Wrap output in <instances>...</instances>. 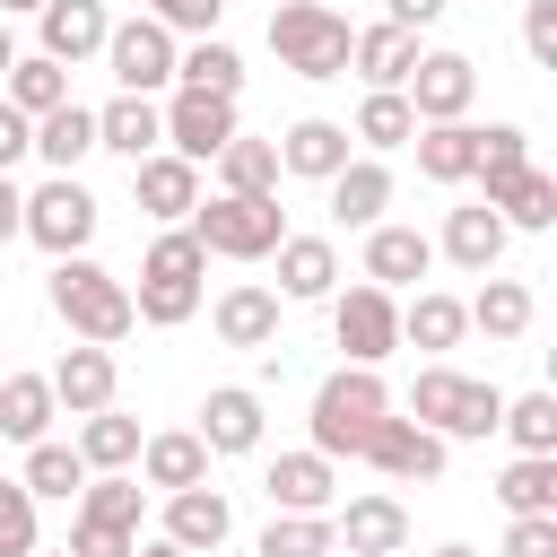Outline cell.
<instances>
[{"mask_svg":"<svg viewBox=\"0 0 557 557\" xmlns=\"http://www.w3.org/2000/svg\"><path fill=\"white\" fill-rule=\"evenodd\" d=\"M0 374H9V366H0Z\"/></svg>","mask_w":557,"mask_h":557,"instance_id":"cell-59","label":"cell"},{"mask_svg":"<svg viewBox=\"0 0 557 557\" xmlns=\"http://www.w3.org/2000/svg\"><path fill=\"white\" fill-rule=\"evenodd\" d=\"M17 9H44V0H0V17H17Z\"/></svg>","mask_w":557,"mask_h":557,"instance_id":"cell-56","label":"cell"},{"mask_svg":"<svg viewBox=\"0 0 557 557\" xmlns=\"http://www.w3.org/2000/svg\"><path fill=\"white\" fill-rule=\"evenodd\" d=\"M435 270V244L418 226H366V278L374 287H418Z\"/></svg>","mask_w":557,"mask_h":557,"instance_id":"cell-22","label":"cell"},{"mask_svg":"<svg viewBox=\"0 0 557 557\" xmlns=\"http://www.w3.org/2000/svg\"><path fill=\"white\" fill-rule=\"evenodd\" d=\"M409 418L435 426V435H496L505 392H496V383H470V374H453V366H426V374L409 383Z\"/></svg>","mask_w":557,"mask_h":557,"instance_id":"cell-6","label":"cell"},{"mask_svg":"<svg viewBox=\"0 0 557 557\" xmlns=\"http://www.w3.org/2000/svg\"><path fill=\"white\" fill-rule=\"evenodd\" d=\"M331 540H348V557H392V548H409V513H400V496H348L331 513Z\"/></svg>","mask_w":557,"mask_h":557,"instance_id":"cell-15","label":"cell"},{"mask_svg":"<svg viewBox=\"0 0 557 557\" xmlns=\"http://www.w3.org/2000/svg\"><path fill=\"white\" fill-rule=\"evenodd\" d=\"M522 52H531L540 70H557V0H531V9H522Z\"/></svg>","mask_w":557,"mask_h":557,"instance_id":"cell-47","label":"cell"},{"mask_svg":"<svg viewBox=\"0 0 557 557\" xmlns=\"http://www.w3.org/2000/svg\"><path fill=\"white\" fill-rule=\"evenodd\" d=\"M44 383H52V400H61L70 418H87V409H104V400H113V383H122V366H113V348H96V339H78V348H70V357H61V366H52Z\"/></svg>","mask_w":557,"mask_h":557,"instance_id":"cell-18","label":"cell"},{"mask_svg":"<svg viewBox=\"0 0 557 557\" xmlns=\"http://www.w3.org/2000/svg\"><path fill=\"white\" fill-rule=\"evenodd\" d=\"M0 557H35V496L0 479Z\"/></svg>","mask_w":557,"mask_h":557,"instance_id":"cell-45","label":"cell"},{"mask_svg":"<svg viewBox=\"0 0 557 557\" xmlns=\"http://www.w3.org/2000/svg\"><path fill=\"white\" fill-rule=\"evenodd\" d=\"M78 522H104V531H131L139 540V479L104 470L96 487H78Z\"/></svg>","mask_w":557,"mask_h":557,"instance_id":"cell-42","label":"cell"},{"mask_svg":"<svg viewBox=\"0 0 557 557\" xmlns=\"http://www.w3.org/2000/svg\"><path fill=\"white\" fill-rule=\"evenodd\" d=\"M409 148H418V174H426V183H470V165H479V122H418Z\"/></svg>","mask_w":557,"mask_h":557,"instance_id":"cell-24","label":"cell"},{"mask_svg":"<svg viewBox=\"0 0 557 557\" xmlns=\"http://www.w3.org/2000/svg\"><path fill=\"white\" fill-rule=\"evenodd\" d=\"M522 157H531V148H522V131H513V122H487V131H479V165H470V174H505V165H522Z\"/></svg>","mask_w":557,"mask_h":557,"instance_id":"cell-48","label":"cell"},{"mask_svg":"<svg viewBox=\"0 0 557 557\" xmlns=\"http://www.w3.org/2000/svg\"><path fill=\"white\" fill-rule=\"evenodd\" d=\"M461 313H470V322H479L487 339H522V331H531V287H522V278H496V270H487V287H479V296H470Z\"/></svg>","mask_w":557,"mask_h":557,"instance_id":"cell-36","label":"cell"},{"mask_svg":"<svg viewBox=\"0 0 557 557\" xmlns=\"http://www.w3.org/2000/svg\"><path fill=\"white\" fill-rule=\"evenodd\" d=\"M157 139H165V122H157L148 96H113V104L96 113V148H113V157H131V165H139Z\"/></svg>","mask_w":557,"mask_h":557,"instance_id":"cell-30","label":"cell"},{"mask_svg":"<svg viewBox=\"0 0 557 557\" xmlns=\"http://www.w3.org/2000/svg\"><path fill=\"white\" fill-rule=\"evenodd\" d=\"M139 470H148V487H200L209 479V444L191 435V426H174V435H139Z\"/></svg>","mask_w":557,"mask_h":557,"instance_id":"cell-28","label":"cell"},{"mask_svg":"<svg viewBox=\"0 0 557 557\" xmlns=\"http://www.w3.org/2000/svg\"><path fill=\"white\" fill-rule=\"evenodd\" d=\"M209 453H252L261 444V392H244V383H218L209 400H200V426H191Z\"/></svg>","mask_w":557,"mask_h":557,"instance_id":"cell-20","label":"cell"},{"mask_svg":"<svg viewBox=\"0 0 557 557\" xmlns=\"http://www.w3.org/2000/svg\"><path fill=\"white\" fill-rule=\"evenodd\" d=\"M261 487H270V513H331V496H339L331 453H278Z\"/></svg>","mask_w":557,"mask_h":557,"instance_id":"cell-19","label":"cell"},{"mask_svg":"<svg viewBox=\"0 0 557 557\" xmlns=\"http://www.w3.org/2000/svg\"><path fill=\"white\" fill-rule=\"evenodd\" d=\"M505 235H513V226H505L487 200H479V209H453V218H444V261H453V270H470V278H487V270H496V252H505Z\"/></svg>","mask_w":557,"mask_h":557,"instance_id":"cell-26","label":"cell"},{"mask_svg":"<svg viewBox=\"0 0 557 557\" xmlns=\"http://www.w3.org/2000/svg\"><path fill=\"white\" fill-rule=\"evenodd\" d=\"M479 183H487V209L505 226H557V174H540L531 157L505 165V174H479Z\"/></svg>","mask_w":557,"mask_h":557,"instance_id":"cell-17","label":"cell"},{"mask_svg":"<svg viewBox=\"0 0 557 557\" xmlns=\"http://www.w3.org/2000/svg\"><path fill=\"white\" fill-rule=\"evenodd\" d=\"M348 165V122H322V113H305L287 139H278V174H305V183H331Z\"/></svg>","mask_w":557,"mask_h":557,"instance_id":"cell-21","label":"cell"},{"mask_svg":"<svg viewBox=\"0 0 557 557\" xmlns=\"http://www.w3.org/2000/svg\"><path fill=\"white\" fill-rule=\"evenodd\" d=\"M392 557H400V548H392Z\"/></svg>","mask_w":557,"mask_h":557,"instance_id":"cell-60","label":"cell"},{"mask_svg":"<svg viewBox=\"0 0 557 557\" xmlns=\"http://www.w3.org/2000/svg\"><path fill=\"white\" fill-rule=\"evenodd\" d=\"M191 235L200 252H226V261H270L287 218H278V191H218L191 209Z\"/></svg>","mask_w":557,"mask_h":557,"instance_id":"cell-4","label":"cell"},{"mask_svg":"<svg viewBox=\"0 0 557 557\" xmlns=\"http://www.w3.org/2000/svg\"><path fill=\"white\" fill-rule=\"evenodd\" d=\"M348 44H357V26L322 0H278L270 9V52L296 78H348Z\"/></svg>","mask_w":557,"mask_h":557,"instance_id":"cell-3","label":"cell"},{"mask_svg":"<svg viewBox=\"0 0 557 557\" xmlns=\"http://www.w3.org/2000/svg\"><path fill=\"white\" fill-rule=\"evenodd\" d=\"M357 461H374L383 479H435V470H444V435L418 426V418H392V409H383V418L366 426Z\"/></svg>","mask_w":557,"mask_h":557,"instance_id":"cell-11","label":"cell"},{"mask_svg":"<svg viewBox=\"0 0 557 557\" xmlns=\"http://www.w3.org/2000/svg\"><path fill=\"white\" fill-rule=\"evenodd\" d=\"M496 505H505V513H557V453H522V461H505Z\"/></svg>","mask_w":557,"mask_h":557,"instance_id":"cell-37","label":"cell"},{"mask_svg":"<svg viewBox=\"0 0 557 557\" xmlns=\"http://www.w3.org/2000/svg\"><path fill=\"white\" fill-rule=\"evenodd\" d=\"M78 461H87V470H131V461H139V418H122L113 400L87 409V426H78Z\"/></svg>","mask_w":557,"mask_h":557,"instance_id":"cell-33","label":"cell"},{"mask_svg":"<svg viewBox=\"0 0 557 557\" xmlns=\"http://www.w3.org/2000/svg\"><path fill=\"white\" fill-rule=\"evenodd\" d=\"M218 339L226 348H270L278 339V296L270 287H226L218 296Z\"/></svg>","mask_w":557,"mask_h":557,"instance_id":"cell-31","label":"cell"},{"mask_svg":"<svg viewBox=\"0 0 557 557\" xmlns=\"http://www.w3.org/2000/svg\"><path fill=\"white\" fill-rule=\"evenodd\" d=\"M35 26H44V52H52L61 70H78L87 52H104V35H113L104 0H44V9H35Z\"/></svg>","mask_w":557,"mask_h":557,"instance_id":"cell-16","label":"cell"},{"mask_svg":"<svg viewBox=\"0 0 557 557\" xmlns=\"http://www.w3.org/2000/svg\"><path fill=\"white\" fill-rule=\"evenodd\" d=\"M52 313L78 331V339H96V348H113V339H131V287L104 270V261H87V252H61L52 261Z\"/></svg>","mask_w":557,"mask_h":557,"instance_id":"cell-1","label":"cell"},{"mask_svg":"<svg viewBox=\"0 0 557 557\" xmlns=\"http://www.w3.org/2000/svg\"><path fill=\"white\" fill-rule=\"evenodd\" d=\"M200 270H209L200 235H191V226H165V235L148 244V261H139V296H131V313L157 322V331L191 322V313H200Z\"/></svg>","mask_w":557,"mask_h":557,"instance_id":"cell-2","label":"cell"},{"mask_svg":"<svg viewBox=\"0 0 557 557\" xmlns=\"http://www.w3.org/2000/svg\"><path fill=\"white\" fill-rule=\"evenodd\" d=\"M383 209H392V165L348 157V165L331 174V218H339V226H383Z\"/></svg>","mask_w":557,"mask_h":557,"instance_id":"cell-25","label":"cell"},{"mask_svg":"<svg viewBox=\"0 0 557 557\" xmlns=\"http://www.w3.org/2000/svg\"><path fill=\"white\" fill-rule=\"evenodd\" d=\"M0 87H9V104L35 122V113H52V104H70V70L52 61V52H35V61H9L0 70Z\"/></svg>","mask_w":557,"mask_h":557,"instance_id":"cell-35","label":"cell"},{"mask_svg":"<svg viewBox=\"0 0 557 557\" xmlns=\"http://www.w3.org/2000/svg\"><path fill=\"white\" fill-rule=\"evenodd\" d=\"M157 122H165L174 157L209 165V157L235 139V96H200V87H174V104H157Z\"/></svg>","mask_w":557,"mask_h":557,"instance_id":"cell-10","label":"cell"},{"mask_svg":"<svg viewBox=\"0 0 557 557\" xmlns=\"http://www.w3.org/2000/svg\"><path fill=\"white\" fill-rule=\"evenodd\" d=\"M331 513H270L261 531V557H331Z\"/></svg>","mask_w":557,"mask_h":557,"instance_id":"cell-43","label":"cell"},{"mask_svg":"<svg viewBox=\"0 0 557 557\" xmlns=\"http://www.w3.org/2000/svg\"><path fill=\"white\" fill-rule=\"evenodd\" d=\"M17 226H26V191H17V183H9V174H0V244H9V235H17Z\"/></svg>","mask_w":557,"mask_h":557,"instance_id":"cell-53","label":"cell"},{"mask_svg":"<svg viewBox=\"0 0 557 557\" xmlns=\"http://www.w3.org/2000/svg\"><path fill=\"white\" fill-rule=\"evenodd\" d=\"M17 235H35L52 261H61V252H87V235H96L87 183H78V174H52L44 191H26V226H17Z\"/></svg>","mask_w":557,"mask_h":557,"instance_id":"cell-7","label":"cell"},{"mask_svg":"<svg viewBox=\"0 0 557 557\" xmlns=\"http://www.w3.org/2000/svg\"><path fill=\"white\" fill-rule=\"evenodd\" d=\"M218 183H226V191H278V139H244V131H235V139L218 148Z\"/></svg>","mask_w":557,"mask_h":557,"instance_id":"cell-41","label":"cell"},{"mask_svg":"<svg viewBox=\"0 0 557 557\" xmlns=\"http://www.w3.org/2000/svg\"><path fill=\"white\" fill-rule=\"evenodd\" d=\"M331 287H339V252H331L322 235H278V296L322 305Z\"/></svg>","mask_w":557,"mask_h":557,"instance_id":"cell-27","label":"cell"},{"mask_svg":"<svg viewBox=\"0 0 557 557\" xmlns=\"http://www.w3.org/2000/svg\"><path fill=\"white\" fill-rule=\"evenodd\" d=\"M400 96H409L418 122H461L470 96H479V70H470V52H418L409 78H400Z\"/></svg>","mask_w":557,"mask_h":557,"instance_id":"cell-9","label":"cell"},{"mask_svg":"<svg viewBox=\"0 0 557 557\" xmlns=\"http://www.w3.org/2000/svg\"><path fill=\"white\" fill-rule=\"evenodd\" d=\"M505 557H557V513H513Z\"/></svg>","mask_w":557,"mask_h":557,"instance_id":"cell-49","label":"cell"},{"mask_svg":"<svg viewBox=\"0 0 557 557\" xmlns=\"http://www.w3.org/2000/svg\"><path fill=\"white\" fill-rule=\"evenodd\" d=\"M131 557H183V548H174V540H148V548H131Z\"/></svg>","mask_w":557,"mask_h":557,"instance_id":"cell-54","label":"cell"},{"mask_svg":"<svg viewBox=\"0 0 557 557\" xmlns=\"http://www.w3.org/2000/svg\"><path fill=\"white\" fill-rule=\"evenodd\" d=\"M148 17H157L165 35H218L226 0H148Z\"/></svg>","mask_w":557,"mask_h":557,"instance_id":"cell-46","label":"cell"},{"mask_svg":"<svg viewBox=\"0 0 557 557\" xmlns=\"http://www.w3.org/2000/svg\"><path fill=\"white\" fill-rule=\"evenodd\" d=\"M226 531H235V505H226L209 479L165 496V540H174L183 557H200V548H226Z\"/></svg>","mask_w":557,"mask_h":557,"instance_id":"cell-14","label":"cell"},{"mask_svg":"<svg viewBox=\"0 0 557 557\" xmlns=\"http://www.w3.org/2000/svg\"><path fill=\"white\" fill-rule=\"evenodd\" d=\"M409 131H418L409 96H400V87H366V104H357V131H348V139H366V148H409Z\"/></svg>","mask_w":557,"mask_h":557,"instance_id":"cell-40","label":"cell"},{"mask_svg":"<svg viewBox=\"0 0 557 557\" xmlns=\"http://www.w3.org/2000/svg\"><path fill=\"white\" fill-rule=\"evenodd\" d=\"M26 496H78L87 487V461H78V444H52V435H35L26 444V479H17Z\"/></svg>","mask_w":557,"mask_h":557,"instance_id":"cell-39","label":"cell"},{"mask_svg":"<svg viewBox=\"0 0 557 557\" xmlns=\"http://www.w3.org/2000/svg\"><path fill=\"white\" fill-rule=\"evenodd\" d=\"M470 331V313H461V296H444V287H418L409 305H400V339L409 348H453Z\"/></svg>","mask_w":557,"mask_h":557,"instance_id":"cell-32","label":"cell"},{"mask_svg":"<svg viewBox=\"0 0 557 557\" xmlns=\"http://www.w3.org/2000/svg\"><path fill=\"white\" fill-rule=\"evenodd\" d=\"M522 453H557V392H522V400H505V418H496Z\"/></svg>","mask_w":557,"mask_h":557,"instance_id":"cell-44","label":"cell"},{"mask_svg":"<svg viewBox=\"0 0 557 557\" xmlns=\"http://www.w3.org/2000/svg\"><path fill=\"white\" fill-rule=\"evenodd\" d=\"M174 78L200 87V96H244V61H235V44H218V35H200L191 52H174Z\"/></svg>","mask_w":557,"mask_h":557,"instance_id":"cell-38","label":"cell"},{"mask_svg":"<svg viewBox=\"0 0 557 557\" xmlns=\"http://www.w3.org/2000/svg\"><path fill=\"white\" fill-rule=\"evenodd\" d=\"M383 9H392V26H435L453 0H383Z\"/></svg>","mask_w":557,"mask_h":557,"instance_id":"cell-52","label":"cell"},{"mask_svg":"<svg viewBox=\"0 0 557 557\" xmlns=\"http://www.w3.org/2000/svg\"><path fill=\"white\" fill-rule=\"evenodd\" d=\"M26 148H35V157H44L52 174H70V165H78V157L96 148V113H87V104L70 96V104H52V113H35V139H26Z\"/></svg>","mask_w":557,"mask_h":557,"instance_id":"cell-29","label":"cell"},{"mask_svg":"<svg viewBox=\"0 0 557 557\" xmlns=\"http://www.w3.org/2000/svg\"><path fill=\"white\" fill-rule=\"evenodd\" d=\"M52 409H61V400H52L44 374H0V435H9V444H35V435L52 426Z\"/></svg>","mask_w":557,"mask_h":557,"instance_id":"cell-34","label":"cell"},{"mask_svg":"<svg viewBox=\"0 0 557 557\" xmlns=\"http://www.w3.org/2000/svg\"><path fill=\"white\" fill-rule=\"evenodd\" d=\"M435 557H479V548H435Z\"/></svg>","mask_w":557,"mask_h":557,"instance_id":"cell-57","label":"cell"},{"mask_svg":"<svg viewBox=\"0 0 557 557\" xmlns=\"http://www.w3.org/2000/svg\"><path fill=\"white\" fill-rule=\"evenodd\" d=\"M392 409V392H383V374L374 366H339L322 392H313V453H348L357 461V444H366V426Z\"/></svg>","mask_w":557,"mask_h":557,"instance_id":"cell-5","label":"cell"},{"mask_svg":"<svg viewBox=\"0 0 557 557\" xmlns=\"http://www.w3.org/2000/svg\"><path fill=\"white\" fill-rule=\"evenodd\" d=\"M331 331H339V348H348V366H383L392 348H400V305H392V287H348L339 305H331Z\"/></svg>","mask_w":557,"mask_h":557,"instance_id":"cell-8","label":"cell"},{"mask_svg":"<svg viewBox=\"0 0 557 557\" xmlns=\"http://www.w3.org/2000/svg\"><path fill=\"white\" fill-rule=\"evenodd\" d=\"M409 61H418V26H357V44H348V70L366 78V87H400L409 78Z\"/></svg>","mask_w":557,"mask_h":557,"instance_id":"cell-23","label":"cell"},{"mask_svg":"<svg viewBox=\"0 0 557 557\" xmlns=\"http://www.w3.org/2000/svg\"><path fill=\"white\" fill-rule=\"evenodd\" d=\"M26 139H35V122H26V113H17L9 96H0V174H9L17 157H26Z\"/></svg>","mask_w":557,"mask_h":557,"instance_id":"cell-51","label":"cell"},{"mask_svg":"<svg viewBox=\"0 0 557 557\" xmlns=\"http://www.w3.org/2000/svg\"><path fill=\"white\" fill-rule=\"evenodd\" d=\"M104 61H113L122 96H157V87L174 78V35H165L157 17H131V26L104 35Z\"/></svg>","mask_w":557,"mask_h":557,"instance_id":"cell-12","label":"cell"},{"mask_svg":"<svg viewBox=\"0 0 557 557\" xmlns=\"http://www.w3.org/2000/svg\"><path fill=\"white\" fill-rule=\"evenodd\" d=\"M131 191H139V209H148V218H165V226H174V218H191V209H200V165H191V157H174V148H148V157L131 165Z\"/></svg>","mask_w":557,"mask_h":557,"instance_id":"cell-13","label":"cell"},{"mask_svg":"<svg viewBox=\"0 0 557 557\" xmlns=\"http://www.w3.org/2000/svg\"><path fill=\"white\" fill-rule=\"evenodd\" d=\"M139 540L131 531H104V522H70V557H131Z\"/></svg>","mask_w":557,"mask_h":557,"instance_id":"cell-50","label":"cell"},{"mask_svg":"<svg viewBox=\"0 0 557 557\" xmlns=\"http://www.w3.org/2000/svg\"><path fill=\"white\" fill-rule=\"evenodd\" d=\"M35 557H70V548H35Z\"/></svg>","mask_w":557,"mask_h":557,"instance_id":"cell-58","label":"cell"},{"mask_svg":"<svg viewBox=\"0 0 557 557\" xmlns=\"http://www.w3.org/2000/svg\"><path fill=\"white\" fill-rule=\"evenodd\" d=\"M9 61H17V35H9V17H0V70H9Z\"/></svg>","mask_w":557,"mask_h":557,"instance_id":"cell-55","label":"cell"}]
</instances>
